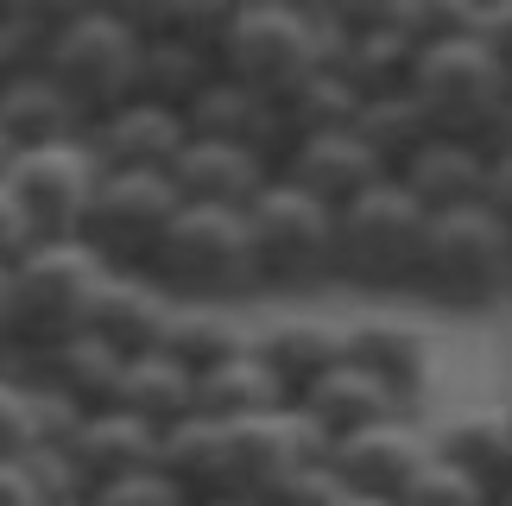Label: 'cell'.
Masks as SVG:
<instances>
[{"label": "cell", "mask_w": 512, "mask_h": 506, "mask_svg": "<svg viewBox=\"0 0 512 506\" xmlns=\"http://www.w3.org/2000/svg\"><path fill=\"white\" fill-rule=\"evenodd\" d=\"M411 102H418L424 127L443 140H468L487 152L512 146V83L481 45V32H456L430 45L411 76Z\"/></svg>", "instance_id": "1"}, {"label": "cell", "mask_w": 512, "mask_h": 506, "mask_svg": "<svg viewBox=\"0 0 512 506\" xmlns=\"http://www.w3.org/2000/svg\"><path fill=\"white\" fill-rule=\"evenodd\" d=\"M102 279H108V260L89 241H38L26 260L7 272V310H13L19 361L83 336Z\"/></svg>", "instance_id": "2"}, {"label": "cell", "mask_w": 512, "mask_h": 506, "mask_svg": "<svg viewBox=\"0 0 512 506\" xmlns=\"http://www.w3.org/2000/svg\"><path fill=\"white\" fill-rule=\"evenodd\" d=\"M140 57H146V32L140 19L121 7H64L45 51V70L70 89V102L89 114V127L102 114L140 102Z\"/></svg>", "instance_id": "3"}, {"label": "cell", "mask_w": 512, "mask_h": 506, "mask_svg": "<svg viewBox=\"0 0 512 506\" xmlns=\"http://www.w3.org/2000/svg\"><path fill=\"white\" fill-rule=\"evenodd\" d=\"M247 222V247H253V272L260 291L298 298L336 279V209L317 203L310 190L272 178L260 197L241 209Z\"/></svg>", "instance_id": "4"}, {"label": "cell", "mask_w": 512, "mask_h": 506, "mask_svg": "<svg viewBox=\"0 0 512 506\" xmlns=\"http://www.w3.org/2000/svg\"><path fill=\"white\" fill-rule=\"evenodd\" d=\"M430 209L399 178H380L336 209V279L354 291H411Z\"/></svg>", "instance_id": "5"}, {"label": "cell", "mask_w": 512, "mask_h": 506, "mask_svg": "<svg viewBox=\"0 0 512 506\" xmlns=\"http://www.w3.org/2000/svg\"><path fill=\"white\" fill-rule=\"evenodd\" d=\"M146 272L171 291L177 304H241V298L260 291L241 209H196V203H184V216H177L165 228V241L152 247Z\"/></svg>", "instance_id": "6"}, {"label": "cell", "mask_w": 512, "mask_h": 506, "mask_svg": "<svg viewBox=\"0 0 512 506\" xmlns=\"http://www.w3.org/2000/svg\"><path fill=\"white\" fill-rule=\"evenodd\" d=\"M506 291H512V235L487 216V203L430 216L411 298L443 304V310H475V304L506 298Z\"/></svg>", "instance_id": "7"}, {"label": "cell", "mask_w": 512, "mask_h": 506, "mask_svg": "<svg viewBox=\"0 0 512 506\" xmlns=\"http://www.w3.org/2000/svg\"><path fill=\"white\" fill-rule=\"evenodd\" d=\"M222 70L247 83L266 102H285L310 70H323L317 45V7H291V0H260V7H234L228 38H222Z\"/></svg>", "instance_id": "8"}, {"label": "cell", "mask_w": 512, "mask_h": 506, "mask_svg": "<svg viewBox=\"0 0 512 506\" xmlns=\"http://www.w3.org/2000/svg\"><path fill=\"white\" fill-rule=\"evenodd\" d=\"M177 216H184V197H177L171 171H102L83 241L108 266H146Z\"/></svg>", "instance_id": "9"}, {"label": "cell", "mask_w": 512, "mask_h": 506, "mask_svg": "<svg viewBox=\"0 0 512 506\" xmlns=\"http://www.w3.org/2000/svg\"><path fill=\"white\" fill-rule=\"evenodd\" d=\"M348 329V361L392 386L405 405H430V380H437V329L405 304H367L342 317Z\"/></svg>", "instance_id": "10"}, {"label": "cell", "mask_w": 512, "mask_h": 506, "mask_svg": "<svg viewBox=\"0 0 512 506\" xmlns=\"http://www.w3.org/2000/svg\"><path fill=\"white\" fill-rule=\"evenodd\" d=\"M7 190L19 197V209L32 216V228L45 241H83L89 203H95V190H102V165H95V152H89V133L83 140L19 152Z\"/></svg>", "instance_id": "11"}, {"label": "cell", "mask_w": 512, "mask_h": 506, "mask_svg": "<svg viewBox=\"0 0 512 506\" xmlns=\"http://www.w3.org/2000/svg\"><path fill=\"white\" fill-rule=\"evenodd\" d=\"M323 456H329V469H336L348 500L399 506V494L418 481L424 462L437 456V437H430V418H392V424H373L361 437L329 443Z\"/></svg>", "instance_id": "12"}, {"label": "cell", "mask_w": 512, "mask_h": 506, "mask_svg": "<svg viewBox=\"0 0 512 506\" xmlns=\"http://www.w3.org/2000/svg\"><path fill=\"white\" fill-rule=\"evenodd\" d=\"M253 355L266 361V374L285 386V399L298 405L310 386H317L329 367L348 361V329L336 310H266V317H253Z\"/></svg>", "instance_id": "13"}, {"label": "cell", "mask_w": 512, "mask_h": 506, "mask_svg": "<svg viewBox=\"0 0 512 506\" xmlns=\"http://www.w3.org/2000/svg\"><path fill=\"white\" fill-rule=\"evenodd\" d=\"M317 456H323V437L304 424L298 405L266 412V418H253V424H228V494L266 500L279 481L310 469Z\"/></svg>", "instance_id": "14"}, {"label": "cell", "mask_w": 512, "mask_h": 506, "mask_svg": "<svg viewBox=\"0 0 512 506\" xmlns=\"http://www.w3.org/2000/svg\"><path fill=\"white\" fill-rule=\"evenodd\" d=\"M279 178L310 190V197L329 203V209H342V203L361 197V190H373L380 178H392V171H386L380 152L361 140V127H336V133H310V140L291 146Z\"/></svg>", "instance_id": "15"}, {"label": "cell", "mask_w": 512, "mask_h": 506, "mask_svg": "<svg viewBox=\"0 0 512 506\" xmlns=\"http://www.w3.org/2000/svg\"><path fill=\"white\" fill-rule=\"evenodd\" d=\"M177 298L152 279L146 266H108L102 291H95V310H89V336H102L108 348L121 355H152L165 342V323H171Z\"/></svg>", "instance_id": "16"}, {"label": "cell", "mask_w": 512, "mask_h": 506, "mask_svg": "<svg viewBox=\"0 0 512 506\" xmlns=\"http://www.w3.org/2000/svg\"><path fill=\"white\" fill-rule=\"evenodd\" d=\"M298 412H304V424L323 437V450L329 443H342V437H361V431H373V424H392V418H424L418 405H405L392 386H380L373 374H361L354 361H342V367H329V374L310 386V393L298 399Z\"/></svg>", "instance_id": "17"}, {"label": "cell", "mask_w": 512, "mask_h": 506, "mask_svg": "<svg viewBox=\"0 0 512 506\" xmlns=\"http://www.w3.org/2000/svg\"><path fill=\"white\" fill-rule=\"evenodd\" d=\"M184 127H190V140L253 146V152H266L272 165H285V152H291V133H285L279 102L253 95L247 83H234L228 70L215 76V83H209V89H203V95H196V102L184 108Z\"/></svg>", "instance_id": "18"}, {"label": "cell", "mask_w": 512, "mask_h": 506, "mask_svg": "<svg viewBox=\"0 0 512 506\" xmlns=\"http://www.w3.org/2000/svg\"><path fill=\"white\" fill-rule=\"evenodd\" d=\"M279 178V165L253 146H228V140H190L171 165L177 197L196 209H247L260 190Z\"/></svg>", "instance_id": "19"}, {"label": "cell", "mask_w": 512, "mask_h": 506, "mask_svg": "<svg viewBox=\"0 0 512 506\" xmlns=\"http://www.w3.org/2000/svg\"><path fill=\"white\" fill-rule=\"evenodd\" d=\"M184 146H190L184 114L159 102H127L89 127V152L102 171H171Z\"/></svg>", "instance_id": "20"}, {"label": "cell", "mask_w": 512, "mask_h": 506, "mask_svg": "<svg viewBox=\"0 0 512 506\" xmlns=\"http://www.w3.org/2000/svg\"><path fill=\"white\" fill-rule=\"evenodd\" d=\"M392 178H399L411 197L430 209V216H449V209H481L487 203V178H494V152L430 133V140L411 152Z\"/></svg>", "instance_id": "21"}, {"label": "cell", "mask_w": 512, "mask_h": 506, "mask_svg": "<svg viewBox=\"0 0 512 506\" xmlns=\"http://www.w3.org/2000/svg\"><path fill=\"white\" fill-rule=\"evenodd\" d=\"M26 374H32L38 386H51V393H64L76 412H108V405L121 399L127 355L83 329V336H70V342L45 348V355H32V361H26Z\"/></svg>", "instance_id": "22"}, {"label": "cell", "mask_w": 512, "mask_h": 506, "mask_svg": "<svg viewBox=\"0 0 512 506\" xmlns=\"http://www.w3.org/2000/svg\"><path fill=\"white\" fill-rule=\"evenodd\" d=\"M70 456H76V469H83L89 494H95L102 481L159 469V462H165V437L152 431V424H140L133 412H121V405H108V412L83 418V431L70 437Z\"/></svg>", "instance_id": "23"}, {"label": "cell", "mask_w": 512, "mask_h": 506, "mask_svg": "<svg viewBox=\"0 0 512 506\" xmlns=\"http://www.w3.org/2000/svg\"><path fill=\"white\" fill-rule=\"evenodd\" d=\"M437 437V456L456 462L468 481H481L494 500L512 494V418L500 405H475V412H449L430 424Z\"/></svg>", "instance_id": "24"}, {"label": "cell", "mask_w": 512, "mask_h": 506, "mask_svg": "<svg viewBox=\"0 0 512 506\" xmlns=\"http://www.w3.org/2000/svg\"><path fill=\"white\" fill-rule=\"evenodd\" d=\"M0 127L13 133L19 152H32V146H57V140H83L89 114L70 102V89L57 83L45 64H38L26 76H13V83H0Z\"/></svg>", "instance_id": "25"}, {"label": "cell", "mask_w": 512, "mask_h": 506, "mask_svg": "<svg viewBox=\"0 0 512 506\" xmlns=\"http://www.w3.org/2000/svg\"><path fill=\"white\" fill-rule=\"evenodd\" d=\"M253 342V336H247ZM285 386L266 374V361L241 348V355L215 361L209 374H196V418H215V424H253L266 412H285Z\"/></svg>", "instance_id": "26"}, {"label": "cell", "mask_w": 512, "mask_h": 506, "mask_svg": "<svg viewBox=\"0 0 512 506\" xmlns=\"http://www.w3.org/2000/svg\"><path fill=\"white\" fill-rule=\"evenodd\" d=\"M247 336H253V317L241 304H177L171 323H165L159 355H171L177 367H190V374H209L215 361L241 355Z\"/></svg>", "instance_id": "27"}, {"label": "cell", "mask_w": 512, "mask_h": 506, "mask_svg": "<svg viewBox=\"0 0 512 506\" xmlns=\"http://www.w3.org/2000/svg\"><path fill=\"white\" fill-rule=\"evenodd\" d=\"M121 412H133L140 424H152L159 437H171L177 424L196 418V374L190 367H177L171 355H133L127 361V380H121Z\"/></svg>", "instance_id": "28"}, {"label": "cell", "mask_w": 512, "mask_h": 506, "mask_svg": "<svg viewBox=\"0 0 512 506\" xmlns=\"http://www.w3.org/2000/svg\"><path fill=\"white\" fill-rule=\"evenodd\" d=\"M361 89L348 83V76H336V70H310L298 89L279 102V114H285V133H291V146L298 140H310V133H336V127H361Z\"/></svg>", "instance_id": "29"}, {"label": "cell", "mask_w": 512, "mask_h": 506, "mask_svg": "<svg viewBox=\"0 0 512 506\" xmlns=\"http://www.w3.org/2000/svg\"><path fill=\"white\" fill-rule=\"evenodd\" d=\"M361 140L386 159V171H399L411 152L430 140L424 114H418V102H411V89H405V95H380V102L361 108Z\"/></svg>", "instance_id": "30"}, {"label": "cell", "mask_w": 512, "mask_h": 506, "mask_svg": "<svg viewBox=\"0 0 512 506\" xmlns=\"http://www.w3.org/2000/svg\"><path fill=\"white\" fill-rule=\"evenodd\" d=\"M57 19H64V7H0V83L45 64Z\"/></svg>", "instance_id": "31"}, {"label": "cell", "mask_w": 512, "mask_h": 506, "mask_svg": "<svg viewBox=\"0 0 512 506\" xmlns=\"http://www.w3.org/2000/svg\"><path fill=\"white\" fill-rule=\"evenodd\" d=\"M38 443V405H32V374L26 361L0 367V462H19Z\"/></svg>", "instance_id": "32"}, {"label": "cell", "mask_w": 512, "mask_h": 506, "mask_svg": "<svg viewBox=\"0 0 512 506\" xmlns=\"http://www.w3.org/2000/svg\"><path fill=\"white\" fill-rule=\"evenodd\" d=\"M399 506H500L494 494L481 488V481H468L456 462H443V456H430L424 469H418V481L399 494Z\"/></svg>", "instance_id": "33"}, {"label": "cell", "mask_w": 512, "mask_h": 506, "mask_svg": "<svg viewBox=\"0 0 512 506\" xmlns=\"http://www.w3.org/2000/svg\"><path fill=\"white\" fill-rule=\"evenodd\" d=\"M89 506H196L184 488H177V475L165 469H140V475H121V481H102V488L89 494Z\"/></svg>", "instance_id": "34"}, {"label": "cell", "mask_w": 512, "mask_h": 506, "mask_svg": "<svg viewBox=\"0 0 512 506\" xmlns=\"http://www.w3.org/2000/svg\"><path fill=\"white\" fill-rule=\"evenodd\" d=\"M348 494H342V481H336V469H329V456H317L310 469H298L291 481H279V488L266 494V506H342Z\"/></svg>", "instance_id": "35"}, {"label": "cell", "mask_w": 512, "mask_h": 506, "mask_svg": "<svg viewBox=\"0 0 512 506\" xmlns=\"http://www.w3.org/2000/svg\"><path fill=\"white\" fill-rule=\"evenodd\" d=\"M38 241H45V235L32 228V216L19 209L13 190L0 184V272H13V266H19V260H26V253L38 247Z\"/></svg>", "instance_id": "36"}, {"label": "cell", "mask_w": 512, "mask_h": 506, "mask_svg": "<svg viewBox=\"0 0 512 506\" xmlns=\"http://www.w3.org/2000/svg\"><path fill=\"white\" fill-rule=\"evenodd\" d=\"M475 32H481V45L494 51V64L506 70V83H512V0H481Z\"/></svg>", "instance_id": "37"}, {"label": "cell", "mask_w": 512, "mask_h": 506, "mask_svg": "<svg viewBox=\"0 0 512 506\" xmlns=\"http://www.w3.org/2000/svg\"><path fill=\"white\" fill-rule=\"evenodd\" d=\"M487 216L512 235V152H494V178H487Z\"/></svg>", "instance_id": "38"}, {"label": "cell", "mask_w": 512, "mask_h": 506, "mask_svg": "<svg viewBox=\"0 0 512 506\" xmlns=\"http://www.w3.org/2000/svg\"><path fill=\"white\" fill-rule=\"evenodd\" d=\"M0 506H51V500L26 481V469H19V462H0Z\"/></svg>", "instance_id": "39"}, {"label": "cell", "mask_w": 512, "mask_h": 506, "mask_svg": "<svg viewBox=\"0 0 512 506\" xmlns=\"http://www.w3.org/2000/svg\"><path fill=\"white\" fill-rule=\"evenodd\" d=\"M0 367H19V348H13V310H7V272H0Z\"/></svg>", "instance_id": "40"}, {"label": "cell", "mask_w": 512, "mask_h": 506, "mask_svg": "<svg viewBox=\"0 0 512 506\" xmlns=\"http://www.w3.org/2000/svg\"><path fill=\"white\" fill-rule=\"evenodd\" d=\"M13 165H19V146H13V133H7V127H0V184H7V178H13Z\"/></svg>", "instance_id": "41"}, {"label": "cell", "mask_w": 512, "mask_h": 506, "mask_svg": "<svg viewBox=\"0 0 512 506\" xmlns=\"http://www.w3.org/2000/svg\"><path fill=\"white\" fill-rule=\"evenodd\" d=\"M196 506H266V500H253V494H215V500H196Z\"/></svg>", "instance_id": "42"}, {"label": "cell", "mask_w": 512, "mask_h": 506, "mask_svg": "<svg viewBox=\"0 0 512 506\" xmlns=\"http://www.w3.org/2000/svg\"><path fill=\"white\" fill-rule=\"evenodd\" d=\"M500 412H506V418H512V386H506V399H500Z\"/></svg>", "instance_id": "43"}, {"label": "cell", "mask_w": 512, "mask_h": 506, "mask_svg": "<svg viewBox=\"0 0 512 506\" xmlns=\"http://www.w3.org/2000/svg\"><path fill=\"white\" fill-rule=\"evenodd\" d=\"M64 506H89V500H64Z\"/></svg>", "instance_id": "44"}, {"label": "cell", "mask_w": 512, "mask_h": 506, "mask_svg": "<svg viewBox=\"0 0 512 506\" xmlns=\"http://www.w3.org/2000/svg\"><path fill=\"white\" fill-rule=\"evenodd\" d=\"M500 506H512V494H506V500H500Z\"/></svg>", "instance_id": "45"}, {"label": "cell", "mask_w": 512, "mask_h": 506, "mask_svg": "<svg viewBox=\"0 0 512 506\" xmlns=\"http://www.w3.org/2000/svg\"><path fill=\"white\" fill-rule=\"evenodd\" d=\"M506 152H512V146H506Z\"/></svg>", "instance_id": "46"}]
</instances>
